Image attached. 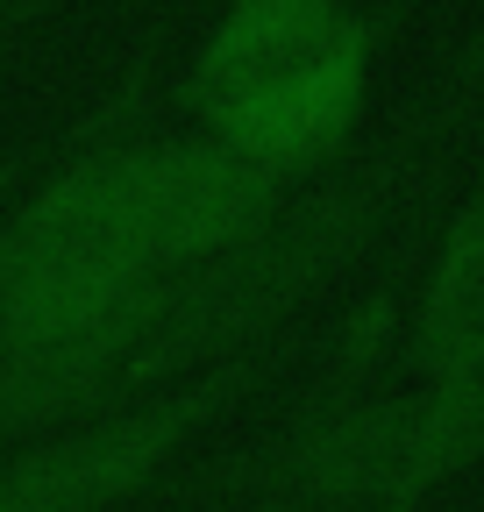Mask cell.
Wrapping results in <instances>:
<instances>
[{
    "label": "cell",
    "instance_id": "8992f818",
    "mask_svg": "<svg viewBox=\"0 0 484 512\" xmlns=\"http://www.w3.org/2000/svg\"><path fill=\"white\" fill-rule=\"evenodd\" d=\"M0 228H8V214H0Z\"/></svg>",
    "mask_w": 484,
    "mask_h": 512
},
{
    "label": "cell",
    "instance_id": "6da1fadb",
    "mask_svg": "<svg viewBox=\"0 0 484 512\" xmlns=\"http://www.w3.org/2000/svg\"><path fill=\"white\" fill-rule=\"evenodd\" d=\"M378 36L349 0H228L171 79L193 136L307 185L335 164L371 93Z\"/></svg>",
    "mask_w": 484,
    "mask_h": 512
},
{
    "label": "cell",
    "instance_id": "5b68a950",
    "mask_svg": "<svg viewBox=\"0 0 484 512\" xmlns=\"http://www.w3.org/2000/svg\"><path fill=\"white\" fill-rule=\"evenodd\" d=\"M413 363L428 384L484 377V207H470L449 228L428 271V299L413 320Z\"/></svg>",
    "mask_w": 484,
    "mask_h": 512
},
{
    "label": "cell",
    "instance_id": "3957f363",
    "mask_svg": "<svg viewBox=\"0 0 484 512\" xmlns=\"http://www.w3.org/2000/svg\"><path fill=\"white\" fill-rule=\"evenodd\" d=\"M271 370V349L228 356L186 384H171L157 399L114 406V413H86L50 434L8 441L0 456V512H121L143 491H157L186 448L242 406V392Z\"/></svg>",
    "mask_w": 484,
    "mask_h": 512
},
{
    "label": "cell",
    "instance_id": "277c9868",
    "mask_svg": "<svg viewBox=\"0 0 484 512\" xmlns=\"http://www.w3.org/2000/svg\"><path fill=\"white\" fill-rule=\"evenodd\" d=\"M285 178L228 157L207 136H107V207L121 256L143 285L207 264L285 207Z\"/></svg>",
    "mask_w": 484,
    "mask_h": 512
},
{
    "label": "cell",
    "instance_id": "7a4b0ae2",
    "mask_svg": "<svg viewBox=\"0 0 484 512\" xmlns=\"http://www.w3.org/2000/svg\"><path fill=\"white\" fill-rule=\"evenodd\" d=\"M484 456V377L420 399H349L200 477V498L242 512H406Z\"/></svg>",
    "mask_w": 484,
    "mask_h": 512
}]
</instances>
